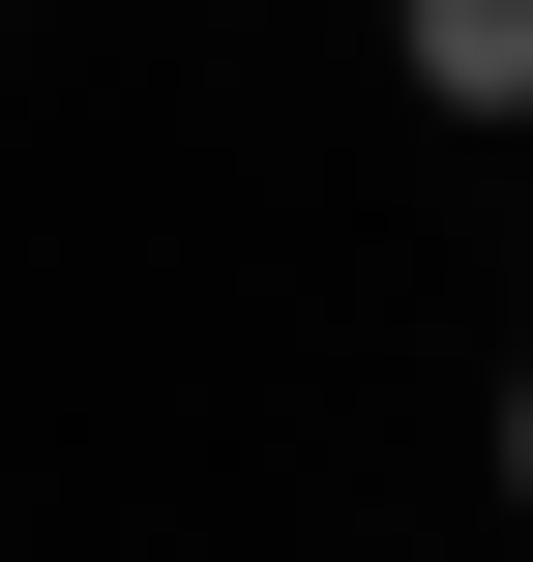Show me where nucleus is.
Segmentation results:
<instances>
[{
    "instance_id": "f03ea898",
    "label": "nucleus",
    "mask_w": 533,
    "mask_h": 562,
    "mask_svg": "<svg viewBox=\"0 0 533 562\" xmlns=\"http://www.w3.org/2000/svg\"><path fill=\"white\" fill-rule=\"evenodd\" d=\"M504 504H533V385H504Z\"/></svg>"
},
{
    "instance_id": "f257e3e1",
    "label": "nucleus",
    "mask_w": 533,
    "mask_h": 562,
    "mask_svg": "<svg viewBox=\"0 0 533 562\" xmlns=\"http://www.w3.org/2000/svg\"><path fill=\"white\" fill-rule=\"evenodd\" d=\"M386 59H415L445 119H533V0H386Z\"/></svg>"
}]
</instances>
